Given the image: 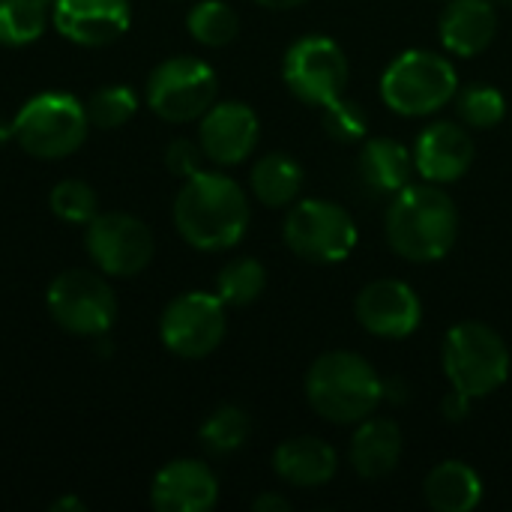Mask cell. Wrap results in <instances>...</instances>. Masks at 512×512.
I'll list each match as a JSON object with an SVG mask.
<instances>
[{
	"instance_id": "11",
	"label": "cell",
	"mask_w": 512,
	"mask_h": 512,
	"mask_svg": "<svg viewBox=\"0 0 512 512\" xmlns=\"http://www.w3.org/2000/svg\"><path fill=\"white\" fill-rule=\"evenodd\" d=\"M225 330V303L207 291H189L174 297L159 318L162 345L183 360L210 357L222 345Z\"/></svg>"
},
{
	"instance_id": "16",
	"label": "cell",
	"mask_w": 512,
	"mask_h": 512,
	"mask_svg": "<svg viewBox=\"0 0 512 512\" xmlns=\"http://www.w3.org/2000/svg\"><path fill=\"white\" fill-rule=\"evenodd\" d=\"M411 153H414V168L426 183L447 186V183L462 180L471 171L474 138L465 126L438 120L417 135V144Z\"/></svg>"
},
{
	"instance_id": "24",
	"label": "cell",
	"mask_w": 512,
	"mask_h": 512,
	"mask_svg": "<svg viewBox=\"0 0 512 512\" xmlns=\"http://www.w3.org/2000/svg\"><path fill=\"white\" fill-rule=\"evenodd\" d=\"M267 288V270L258 258H234L216 276V297L225 306H252Z\"/></svg>"
},
{
	"instance_id": "12",
	"label": "cell",
	"mask_w": 512,
	"mask_h": 512,
	"mask_svg": "<svg viewBox=\"0 0 512 512\" xmlns=\"http://www.w3.org/2000/svg\"><path fill=\"white\" fill-rule=\"evenodd\" d=\"M84 246L93 264L108 276H135L153 258V234L132 213H96L87 222Z\"/></svg>"
},
{
	"instance_id": "20",
	"label": "cell",
	"mask_w": 512,
	"mask_h": 512,
	"mask_svg": "<svg viewBox=\"0 0 512 512\" xmlns=\"http://www.w3.org/2000/svg\"><path fill=\"white\" fill-rule=\"evenodd\" d=\"M348 459H351V468L363 480H384L387 474H393L399 468V459H402V429L393 420L366 417L363 423H357Z\"/></svg>"
},
{
	"instance_id": "34",
	"label": "cell",
	"mask_w": 512,
	"mask_h": 512,
	"mask_svg": "<svg viewBox=\"0 0 512 512\" xmlns=\"http://www.w3.org/2000/svg\"><path fill=\"white\" fill-rule=\"evenodd\" d=\"M252 510L255 512H288L291 510V501L279 492H264L252 501Z\"/></svg>"
},
{
	"instance_id": "7",
	"label": "cell",
	"mask_w": 512,
	"mask_h": 512,
	"mask_svg": "<svg viewBox=\"0 0 512 512\" xmlns=\"http://www.w3.org/2000/svg\"><path fill=\"white\" fill-rule=\"evenodd\" d=\"M285 246L309 264H339L357 249L354 216L327 198L297 201L282 225Z\"/></svg>"
},
{
	"instance_id": "25",
	"label": "cell",
	"mask_w": 512,
	"mask_h": 512,
	"mask_svg": "<svg viewBox=\"0 0 512 512\" xmlns=\"http://www.w3.org/2000/svg\"><path fill=\"white\" fill-rule=\"evenodd\" d=\"M45 24L48 0H0V45H30L45 33Z\"/></svg>"
},
{
	"instance_id": "10",
	"label": "cell",
	"mask_w": 512,
	"mask_h": 512,
	"mask_svg": "<svg viewBox=\"0 0 512 512\" xmlns=\"http://www.w3.org/2000/svg\"><path fill=\"white\" fill-rule=\"evenodd\" d=\"M51 321L72 336H102L117 318L111 285L93 270H63L45 294Z\"/></svg>"
},
{
	"instance_id": "29",
	"label": "cell",
	"mask_w": 512,
	"mask_h": 512,
	"mask_svg": "<svg viewBox=\"0 0 512 512\" xmlns=\"http://www.w3.org/2000/svg\"><path fill=\"white\" fill-rule=\"evenodd\" d=\"M87 117H90V126L96 129H120L123 123H129L138 111V96L132 87H123V84H111V87H102L96 90L90 99H87Z\"/></svg>"
},
{
	"instance_id": "22",
	"label": "cell",
	"mask_w": 512,
	"mask_h": 512,
	"mask_svg": "<svg viewBox=\"0 0 512 512\" xmlns=\"http://www.w3.org/2000/svg\"><path fill=\"white\" fill-rule=\"evenodd\" d=\"M423 495L435 512H471L483 501V480L468 462L447 459L426 474Z\"/></svg>"
},
{
	"instance_id": "23",
	"label": "cell",
	"mask_w": 512,
	"mask_h": 512,
	"mask_svg": "<svg viewBox=\"0 0 512 512\" xmlns=\"http://www.w3.org/2000/svg\"><path fill=\"white\" fill-rule=\"evenodd\" d=\"M249 186L264 207H291L303 189V165L288 153H264L252 165Z\"/></svg>"
},
{
	"instance_id": "4",
	"label": "cell",
	"mask_w": 512,
	"mask_h": 512,
	"mask_svg": "<svg viewBox=\"0 0 512 512\" xmlns=\"http://www.w3.org/2000/svg\"><path fill=\"white\" fill-rule=\"evenodd\" d=\"M441 366L450 387L471 399H486L507 384L512 357L498 330L483 321H462L444 336Z\"/></svg>"
},
{
	"instance_id": "15",
	"label": "cell",
	"mask_w": 512,
	"mask_h": 512,
	"mask_svg": "<svg viewBox=\"0 0 512 512\" xmlns=\"http://www.w3.org/2000/svg\"><path fill=\"white\" fill-rule=\"evenodd\" d=\"M261 135L258 114L246 102H213L198 129L204 156L216 165H240L255 153Z\"/></svg>"
},
{
	"instance_id": "27",
	"label": "cell",
	"mask_w": 512,
	"mask_h": 512,
	"mask_svg": "<svg viewBox=\"0 0 512 512\" xmlns=\"http://www.w3.org/2000/svg\"><path fill=\"white\" fill-rule=\"evenodd\" d=\"M249 435H252V420H249V414H246L243 408H237V405H222V408H216V411L204 420V426H201V432H198L204 450L213 453V456H228V453L240 450V447L249 441Z\"/></svg>"
},
{
	"instance_id": "37",
	"label": "cell",
	"mask_w": 512,
	"mask_h": 512,
	"mask_svg": "<svg viewBox=\"0 0 512 512\" xmlns=\"http://www.w3.org/2000/svg\"><path fill=\"white\" fill-rule=\"evenodd\" d=\"M501 3H512V0H501Z\"/></svg>"
},
{
	"instance_id": "14",
	"label": "cell",
	"mask_w": 512,
	"mask_h": 512,
	"mask_svg": "<svg viewBox=\"0 0 512 512\" xmlns=\"http://www.w3.org/2000/svg\"><path fill=\"white\" fill-rule=\"evenodd\" d=\"M54 30L84 48H102L117 42L132 24L129 0H54Z\"/></svg>"
},
{
	"instance_id": "35",
	"label": "cell",
	"mask_w": 512,
	"mask_h": 512,
	"mask_svg": "<svg viewBox=\"0 0 512 512\" xmlns=\"http://www.w3.org/2000/svg\"><path fill=\"white\" fill-rule=\"evenodd\" d=\"M66 510L84 512L87 507H84V501H78V498H60V501H54V504H51V512H66Z\"/></svg>"
},
{
	"instance_id": "2",
	"label": "cell",
	"mask_w": 512,
	"mask_h": 512,
	"mask_svg": "<svg viewBox=\"0 0 512 512\" xmlns=\"http://www.w3.org/2000/svg\"><path fill=\"white\" fill-rule=\"evenodd\" d=\"M384 231L399 258L432 264L450 255L459 240V207L438 183H408L393 195Z\"/></svg>"
},
{
	"instance_id": "21",
	"label": "cell",
	"mask_w": 512,
	"mask_h": 512,
	"mask_svg": "<svg viewBox=\"0 0 512 512\" xmlns=\"http://www.w3.org/2000/svg\"><path fill=\"white\" fill-rule=\"evenodd\" d=\"M414 153L396 141V138H387V135H378V138H369L357 156V174L360 180L378 192V195H396L402 192L411 177H414Z\"/></svg>"
},
{
	"instance_id": "13",
	"label": "cell",
	"mask_w": 512,
	"mask_h": 512,
	"mask_svg": "<svg viewBox=\"0 0 512 512\" xmlns=\"http://www.w3.org/2000/svg\"><path fill=\"white\" fill-rule=\"evenodd\" d=\"M354 315L378 339H405L423 324V303L408 282L375 279L357 294Z\"/></svg>"
},
{
	"instance_id": "28",
	"label": "cell",
	"mask_w": 512,
	"mask_h": 512,
	"mask_svg": "<svg viewBox=\"0 0 512 512\" xmlns=\"http://www.w3.org/2000/svg\"><path fill=\"white\" fill-rule=\"evenodd\" d=\"M456 114L468 129H495L507 117V99L498 87L471 84L456 93Z\"/></svg>"
},
{
	"instance_id": "36",
	"label": "cell",
	"mask_w": 512,
	"mask_h": 512,
	"mask_svg": "<svg viewBox=\"0 0 512 512\" xmlns=\"http://www.w3.org/2000/svg\"><path fill=\"white\" fill-rule=\"evenodd\" d=\"M252 3H258L264 9H297V6H303L309 0H252Z\"/></svg>"
},
{
	"instance_id": "1",
	"label": "cell",
	"mask_w": 512,
	"mask_h": 512,
	"mask_svg": "<svg viewBox=\"0 0 512 512\" xmlns=\"http://www.w3.org/2000/svg\"><path fill=\"white\" fill-rule=\"evenodd\" d=\"M249 219L252 213L243 186L219 171L186 177L174 201V225L180 237L201 252L237 246L246 237Z\"/></svg>"
},
{
	"instance_id": "17",
	"label": "cell",
	"mask_w": 512,
	"mask_h": 512,
	"mask_svg": "<svg viewBox=\"0 0 512 512\" xmlns=\"http://www.w3.org/2000/svg\"><path fill=\"white\" fill-rule=\"evenodd\" d=\"M219 501L216 474L198 459L168 462L150 486V504L156 512H207Z\"/></svg>"
},
{
	"instance_id": "6",
	"label": "cell",
	"mask_w": 512,
	"mask_h": 512,
	"mask_svg": "<svg viewBox=\"0 0 512 512\" xmlns=\"http://www.w3.org/2000/svg\"><path fill=\"white\" fill-rule=\"evenodd\" d=\"M90 129L87 108L69 93H39L21 105L9 132L24 153L36 159H66L72 156Z\"/></svg>"
},
{
	"instance_id": "33",
	"label": "cell",
	"mask_w": 512,
	"mask_h": 512,
	"mask_svg": "<svg viewBox=\"0 0 512 512\" xmlns=\"http://www.w3.org/2000/svg\"><path fill=\"white\" fill-rule=\"evenodd\" d=\"M474 402H477V399H471L468 393H462V390L450 387V393L441 399V414H444L450 423H462V420H468V417H471Z\"/></svg>"
},
{
	"instance_id": "19",
	"label": "cell",
	"mask_w": 512,
	"mask_h": 512,
	"mask_svg": "<svg viewBox=\"0 0 512 512\" xmlns=\"http://www.w3.org/2000/svg\"><path fill=\"white\" fill-rule=\"evenodd\" d=\"M273 471L279 480L297 489H318L327 486L336 471H339V456L336 450L312 435L303 438H288L276 447L273 453Z\"/></svg>"
},
{
	"instance_id": "18",
	"label": "cell",
	"mask_w": 512,
	"mask_h": 512,
	"mask_svg": "<svg viewBox=\"0 0 512 512\" xmlns=\"http://www.w3.org/2000/svg\"><path fill=\"white\" fill-rule=\"evenodd\" d=\"M441 45L456 57L483 54L498 33V12L492 0H453L438 21Z\"/></svg>"
},
{
	"instance_id": "31",
	"label": "cell",
	"mask_w": 512,
	"mask_h": 512,
	"mask_svg": "<svg viewBox=\"0 0 512 512\" xmlns=\"http://www.w3.org/2000/svg\"><path fill=\"white\" fill-rule=\"evenodd\" d=\"M324 111V129L333 141L339 144H354L363 141L369 132V111L357 102V99H333L330 105L321 108Z\"/></svg>"
},
{
	"instance_id": "5",
	"label": "cell",
	"mask_w": 512,
	"mask_h": 512,
	"mask_svg": "<svg viewBox=\"0 0 512 512\" xmlns=\"http://www.w3.org/2000/svg\"><path fill=\"white\" fill-rule=\"evenodd\" d=\"M459 93L456 66L438 51H402L381 75V99L402 117H429Z\"/></svg>"
},
{
	"instance_id": "3",
	"label": "cell",
	"mask_w": 512,
	"mask_h": 512,
	"mask_svg": "<svg viewBox=\"0 0 512 512\" xmlns=\"http://www.w3.org/2000/svg\"><path fill=\"white\" fill-rule=\"evenodd\" d=\"M306 399L333 426H357L384 402V381L354 351H327L306 372Z\"/></svg>"
},
{
	"instance_id": "30",
	"label": "cell",
	"mask_w": 512,
	"mask_h": 512,
	"mask_svg": "<svg viewBox=\"0 0 512 512\" xmlns=\"http://www.w3.org/2000/svg\"><path fill=\"white\" fill-rule=\"evenodd\" d=\"M51 210L57 219L63 222H75V225H87L93 216H96V189L84 180H60L54 189H51V198H48Z\"/></svg>"
},
{
	"instance_id": "32",
	"label": "cell",
	"mask_w": 512,
	"mask_h": 512,
	"mask_svg": "<svg viewBox=\"0 0 512 512\" xmlns=\"http://www.w3.org/2000/svg\"><path fill=\"white\" fill-rule=\"evenodd\" d=\"M201 159H204V150L198 141H189V138H174L168 147H165V168L174 174V177H192L201 171Z\"/></svg>"
},
{
	"instance_id": "9",
	"label": "cell",
	"mask_w": 512,
	"mask_h": 512,
	"mask_svg": "<svg viewBox=\"0 0 512 512\" xmlns=\"http://www.w3.org/2000/svg\"><path fill=\"white\" fill-rule=\"evenodd\" d=\"M219 81L213 66L198 57H168L147 78V105L156 117L168 123L201 120L216 102Z\"/></svg>"
},
{
	"instance_id": "26",
	"label": "cell",
	"mask_w": 512,
	"mask_h": 512,
	"mask_svg": "<svg viewBox=\"0 0 512 512\" xmlns=\"http://www.w3.org/2000/svg\"><path fill=\"white\" fill-rule=\"evenodd\" d=\"M186 27L195 42L207 48H222L231 45L240 33V18L225 0H201L189 9Z\"/></svg>"
},
{
	"instance_id": "8",
	"label": "cell",
	"mask_w": 512,
	"mask_h": 512,
	"mask_svg": "<svg viewBox=\"0 0 512 512\" xmlns=\"http://www.w3.org/2000/svg\"><path fill=\"white\" fill-rule=\"evenodd\" d=\"M348 57L342 45L330 36L309 33L288 45L282 57V78L294 99L312 108H324L345 96L348 87Z\"/></svg>"
}]
</instances>
